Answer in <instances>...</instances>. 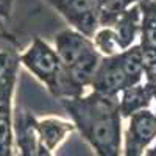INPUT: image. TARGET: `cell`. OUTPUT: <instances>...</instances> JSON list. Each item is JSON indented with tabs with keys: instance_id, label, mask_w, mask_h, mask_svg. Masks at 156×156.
<instances>
[{
	"instance_id": "cell-1",
	"label": "cell",
	"mask_w": 156,
	"mask_h": 156,
	"mask_svg": "<svg viewBox=\"0 0 156 156\" xmlns=\"http://www.w3.org/2000/svg\"><path fill=\"white\" fill-rule=\"evenodd\" d=\"M75 131L89 144L95 156H122L123 125L119 97L90 90L76 98L59 100Z\"/></svg>"
},
{
	"instance_id": "cell-2",
	"label": "cell",
	"mask_w": 156,
	"mask_h": 156,
	"mask_svg": "<svg viewBox=\"0 0 156 156\" xmlns=\"http://www.w3.org/2000/svg\"><path fill=\"white\" fill-rule=\"evenodd\" d=\"M19 56L9 55L0 73V156H16V122L12 97L17 83Z\"/></svg>"
},
{
	"instance_id": "cell-3",
	"label": "cell",
	"mask_w": 156,
	"mask_h": 156,
	"mask_svg": "<svg viewBox=\"0 0 156 156\" xmlns=\"http://www.w3.org/2000/svg\"><path fill=\"white\" fill-rule=\"evenodd\" d=\"M19 64L27 69L39 83H42L50 94H53L62 70V64L56 50L48 42L36 36L19 55Z\"/></svg>"
},
{
	"instance_id": "cell-4",
	"label": "cell",
	"mask_w": 156,
	"mask_h": 156,
	"mask_svg": "<svg viewBox=\"0 0 156 156\" xmlns=\"http://www.w3.org/2000/svg\"><path fill=\"white\" fill-rule=\"evenodd\" d=\"M70 28L92 39L100 28V0H45Z\"/></svg>"
},
{
	"instance_id": "cell-5",
	"label": "cell",
	"mask_w": 156,
	"mask_h": 156,
	"mask_svg": "<svg viewBox=\"0 0 156 156\" xmlns=\"http://www.w3.org/2000/svg\"><path fill=\"white\" fill-rule=\"evenodd\" d=\"M126 120L122 156H145L150 145L156 140V114L151 109H144Z\"/></svg>"
},
{
	"instance_id": "cell-6",
	"label": "cell",
	"mask_w": 156,
	"mask_h": 156,
	"mask_svg": "<svg viewBox=\"0 0 156 156\" xmlns=\"http://www.w3.org/2000/svg\"><path fill=\"white\" fill-rule=\"evenodd\" d=\"M90 87H92V92L106 97H119L126 87H129L128 78L120 66L117 55L101 58Z\"/></svg>"
},
{
	"instance_id": "cell-7",
	"label": "cell",
	"mask_w": 156,
	"mask_h": 156,
	"mask_svg": "<svg viewBox=\"0 0 156 156\" xmlns=\"http://www.w3.org/2000/svg\"><path fill=\"white\" fill-rule=\"evenodd\" d=\"M53 48L56 50L62 67L66 69L95 50L92 39L73 28H64L58 31L53 36Z\"/></svg>"
},
{
	"instance_id": "cell-8",
	"label": "cell",
	"mask_w": 156,
	"mask_h": 156,
	"mask_svg": "<svg viewBox=\"0 0 156 156\" xmlns=\"http://www.w3.org/2000/svg\"><path fill=\"white\" fill-rule=\"evenodd\" d=\"M33 126L36 131L37 142L53 153L69 137V134L75 131V126L70 120H64L55 115L34 117Z\"/></svg>"
},
{
	"instance_id": "cell-9",
	"label": "cell",
	"mask_w": 156,
	"mask_h": 156,
	"mask_svg": "<svg viewBox=\"0 0 156 156\" xmlns=\"http://www.w3.org/2000/svg\"><path fill=\"white\" fill-rule=\"evenodd\" d=\"M154 98H156V92L145 81L126 87L119 95V108H120L122 117L128 119V117H131L133 114L139 111L148 109L150 103Z\"/></svg>"
},
{
	"instance_id": "cell-10",
	"label": "cell",
	"mask_w": 156,
	"mask_h": 156,
	"mask_svg": "<svg viewBox=\"0 0 156 156\" xmlns=\"http://www.w3.org/2000/svg\"><path fill=\"white\" fill-rule=\"evenodd\" d=\"M140 27H142V12L139 3H136L129 6L112 25V30L117 39H119L122 50H126L131 45H134L136 37L140 33Z\"/></svg>"
},
{
	"instance_id": "cell-11",
	"label": "cell",
	"mask_w": 156,
	"mask_h": 156,
	"mask_svg": "<svg viewBox=\"0 0 156 156\" xmlns=\"http://www.w3.org/2000/svg\"><path fill=\"white\" fill-rule=\"evenodd\" d=\"M117 58H119L120 66L128 78L129 86H134L144 81L145 67H144V53H142L140 44H134L129 48L120 51Z\"/></svg>"
},
{
	"instance_id": "cell-12",
	"label": "cell",
	"mask_w": 156,
	"mask_h": 156,
	"mask_svg": "<svg viewBox=\"0 0 156 156\" xmlns=\"http://www.w3.org/2000/svg\"><path fill=\"white\" fill-rule=\"evenodd\" d=\"M142 12L140 45L156 48V0H139Z\"/></svg>"
},
{
	"instance_id": "cell-13",
	"label": "cell",
	"mask_w": 156,
	"mask_h": 156,
	"mask_svg": "<svg viewBox=\"0 0 156 156\" xmlns=\"http://www.w3.org/2000/svg\"><path fill=\"white\" fill-rule=\"evenodd\" d=\"M92 42H94L95 50L101 55V58L115 56L120 51H123L112 27H100L92 37Z\"/></svg>"
},
{
	"instance_id": "cell-14",
	"label": "cell",
	"mask_w": 156,
	"mask_h": 156,
	"mask_svg": "<svg viewBox=\"0 0 156 156\" xmlns=\"http://www.w3.org/2000/svg\"><path fill=\"white\" fill-rule=\"evenodd\" d=\"M12 6H14V0H0V20L11 17Z\"/></svg>"
},
{
	"instance_id": "cell-15",
	"label": "cell",
	"mask_w": 156,
	"mask_h": 156,
	"mask_svg": "<svg viewBox=\"0 0 156 156\" xmlns=\"http://www.w3.org/2000/svg\"><path fill=\"white\" fill-rule=\"evenodd\" d=\"M36 156H55L53 151H50L48 148H45L42 144L37 142V147H36Z\"/></svg>"
},
{
	"instance_id": "cell-16",
	"label": "cell",
	"mask_w": 156,
	"mask_h": 156,
	"mask_svg": "<svg viewBox=\"0 0 156 156\" xmlns=\"http://www.w3.org/2000/svg\"><path fill=\"white\" fill-rule=\"evenodd\" d=\"M145 156H156V140L153 142V144L150 145V148L147 150V153H145Z\"/></svg>"
},
{
	"instance_id": "cell-17",
	"label": "cell",
	"mask_w": 156,
	"mask_h": 156,
	"mask_svg": "<svg viewBox=\"0 0 156 156\" xmlns=\"http://www.w3.org/2000/svg\"><path fill=\"white\" fill-rule=\"evenodd\" d=\"M2 27H3V25H2V20H0V28H2Z\"/></svg>"
},
{
	"instance_id": "cell-18",
	"label": "cell",
	"mask_w": 156,
	"mask_h": 156,
	"mask_svg": "<svg viewBox=\"0 0 156 156\" xmlns=\"http://www.w3.org/2000/svg\"><path fill=\"white\" fill-rule=\"evenodd\" d=\"M154 114H156V112H154Z\"/></svg>"
}]
</instances>
